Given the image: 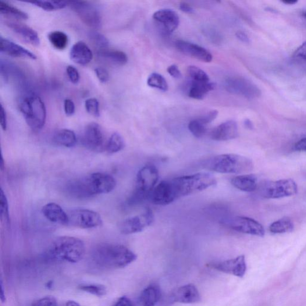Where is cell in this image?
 I'll return each instance as SVG.
<instances>
[{"label": "cell", "instance_id": "21", "mask_svg": "<svg viewBox=\"0 0 306 306\" xmlns=\"http://www.w3.org/2000/svg\"><path fill=\"white\" fill-rule=\"evenodd\" d=\"M6 25L14 33L23 39L25 41L35 46L40 44L38 33L33 28L23 24L16 22H6Z\"/></svg>", "mask_w": 306, "mask_h": 306}, {"label": "cell", "instance_id": "49", "mask_svg": "<svg viewBox=\"0 0 306 306\" xmlns=\"http://www.w3.org/2000/svg\"><path fill=\"white\" fill-rule=\"evenodd\" d=\"M115 306H135L129 298L123 296L119 299Z\"/></svg>", "mask_w": 306, "mask_h": 306}, {"label": "cell", "instance_id": "33", "mask_svg": "<svg viewBox=\"0 0 306 306\" xmlns=\"http://www.w3.org/2000/svg\"><path fill=\"white\" fill-rule=\"evenodd\" d=\"M30 3L48 12L63 9L68 6V2L38 1L30 2Z\"/></svg>", "mask_w": 306, "mask_h": 306}, {"label": "cell", "instance_id": "27", "mask_svg": "<svg viewBox=\"0 0 306 306\" xmlns=\"http://www.w3.org/2000/svg\"><path fill=\"white\" fill-rule=\"evenodd\" d=\"M98 55L99 58L117 65H125L128 61V58L126 53L122 51H116V50L106 49L99 50Z\"/></svg>", "mask_w": 306, "mask_h": 306}, {"label": "cell", "instance_id": "10", "mask_svg": "<svg viewBox=\"0 0 306 306\" xmlns=\"http://www.w3.org/2000/svg\"><path fill=\"white\" fill-rule=\"evenodd\" d=\"M68 6L76 13L81 21L87 26L98 29L101 26L100 12L96 7L89 2H68Z\"/></svg>", "mask_w": 306, "mask_h": 306}, {"label": "cell", "instance_id": "30", "mask_svg": "<svg viewBox=\"0 0 306 306\" xmlns=\"http://www.w3.org/2000/svg\"><path fill=\"white\" fill-rule=\"evenodd\" d=\"M0 13L17 19L27 20L28 18L27 13L7 2L2 1L0 2Z\"/></svg>", "mask_w": 306, "mask_h": 306}, {"label": "cell", "instance_id": "59", "mask_svg": "<svg viewBox=\"0 0 306 306\" xmlns=\"http://www.w3.org/2000/svg\"><path fill=\"white\" fill-rule=\"evenodd\" d=\"M303 15L306 17V12L303 14Z\"/></svg>", "mask_w": 306, "mask_h": 306}, {"label": "cell", "instance_id": "2", "mask_svg": "<svg viewBox=\"0 0 306 306\" xmlns=\"http://www.w3.org/2000/svg\"><path fill=\"white\" fill-rule=\"evenodd\" d=\"M116 186L115 178L109 174L94 173L67 184V193L75 198L87 199L112 192Z\"/></svg>", "mask_w": 306, "mask_h": 306}, {"label": "cell", "instance_id": "28", "mask_svg": "<svg viewBox=\"0 0 306 306\" xmlns=\"http://www.w3.org/2000/svg\"><path fill=\"white\" fill-rule=\"evenodd\" d=\"M53 141L57 145L71 148L76 144L77 137L73 130L63 129L56 132L53 137Z\"/></svg>", "mask_w": 306, "mask_h": 306}, {"label": "cell", "instance_id": "5", "mask_svg": "<svg viewBox=\"0 0 306 306\" xmlns=\"http://www.w3.org/2000/svg\"><path fill=\"white\" fill-rule=\"evenodd\" d=\"M203 168L220 173L241 174L251 171L254 168L252 160L236 154H223L206 160Z\"/></svg>", "mask_w": 306, "mask_h": 306}, {"label": "cell", "instance_id": "12", "mask_svg": "<svg viewBox=\"0 0 306 306\" xmlns=\"http://www.w3.org/2000/svg\"><path fill=\"white\" fill-rule=\"evenodd\" d=\"M155 216L150 209H147L142 214L124 220L119 224L120 232L132 234L142 232L154 222Z\"/></svg>", "mask_w": 306, "mask_h": 306}, {"label": "cell", "instance_id": "41", "mask_svg": "<svg viewBox=\"0 0 306 306\" xmlns=\"http://www.w3.org/2000/svg\"><path fill=\"white\" fill-rule=\"evenodd\" d=\"M31 306H58V304L55 298L48 296L35 301Z\"/></svg>", "mask_w": 306, "mask_h": 306}, {"label": "cell", "instance_id": "36", "mask_svg": "<svg viewBox=\"0 0 306 306\" xmlns=\"http://www.w3.org/2000/svg\"><path fill=\"white\" fill-rule=\"evenodd\" d=\"M90 40L100 50L106 49L108 47L109 41L104 35L97 31H91L88 34Z\"/></svg>", "mask_w": 306, "mask_h": 306}, {"label": "cell", "instance_id": "25", "mask_svg": "<svg viewBox=\"0 0 306 306\" xmlns=\"http://www.w3.org/2000/svg\"><path fill=\"white\" fill-rule=\"evenodd\" d=\"M161 298V288L156 284L145 288L138 300V306H155Z\"/></svg>", "mask_w": 306, "mask_h": 306}, {"label": "cell", "instance_id": "38", "mask_svg": "<svg viewBox=\"0 0 306 306\" xmlns=\"http://www.w3.org/2000/svg\"><path fill=\"white\" fill-rule=\"evenodd\" d=\"M79 289L86 292V293L96 295V296L98 297L104 296L106 294V288L104 286H102V285H86V286H80Z\"/></svg>", "mask_w": 306, "mask_h": 306}, {"label": "cell", "instance_id": "15", "mask_svg": "<svg viewBox=\"0 0 306 306\" xmlns=\"http://www.w3.org/2000/svg\"><path fill=\"white\" fill-rule=\"evenodd\" d=\"M211 268L217 271L229 274L238 277H243L247 272V263L244 255L228 259V260L213 263L210 265Z\"/></svg>", "mask_w": 306, "mask_h": 306}, {"label": "cell", "instance_id": "42", "mask_svg": "<svg viewBox=\"0 0 306 306\" xmlns=\"http://www.w3.org/2000/svg\"><path fill=\"white\" fill-rule=\"evenodd\" d=\"M67 73L69 76L71 83L77 84L80 80V74L79 71L72 65L68 66L67 68Z\"/></svg>", "mask_w": 306, "mask_h": 306}, {"label": "cell", "instance_id": "34", "mask_svg": "<svg viewBox=\"0 0 306 306\" xmlns=\"http://www.w3.org/2000/svg\"><path fill=\"white\" fill-rule=\"evenodd\" d=\"M147 84L149 87L158 89L166 92L168 90V84L166 79L162 75L158 73H152L147 79Z\"/></svg>", "mask_w": 306, "mask_h": 306}, {"label": "cell", "instance_id": "55", "mask_svg": "<svg viewBox=\"0 0 306 306\" xmlns=\"http://www.w3.org/2000/svg\"><path fill=\"white\" fill-rule=\"evenodd\" d=\"M66 306H80L77 302L75 301H69L67 302Z\"/></svg>", "mask_w": 306, "mask_h": 306}, {"label": "cell", "instance_id": "23", "mask_svg": "<svg viewBox=\"0 0 306 306\" xmlns=\"http://www.w3.org/2000/svg\"><path fill=\"white\" fill-rule=\"evenodd\" d=\"M42 214L50 222L68 226L69 216L67 213L63 211L60 206L55 203H49L42 208Z\"/></svg>", "mask_w": 306, "mask_h": 306}, {"label": "cell", "instance_id": "37", "mask_svg": "<svg viewBox=\"0 0 306 306\" xmlns=\"http://www.w3.org/2000/svg\"><path fill=\"white\" fill-rule=\"evenodd\" d=\"M187 73L188 76L191 78L192 81H202V82H208V81H209L208 75L204 71L199 69L198 67H188Z\"/></svg>", "mask_w": 306, "mask_h": 306}, {"label": "cell", "instance_id": "39", "mask_svg": "<svg viewBox=\"0 0 306 306\" xmlns=\"http://www.w3.org/2000/svg\"><path fill=\"white\" fill-rule=\"evenodd\" d=\"M0 206H1L0 212H1L2 220H4L7 224H9L10 214L8 201L2 188L0 191Z\"/></svg>", "mask_w": 306, "mask_h": 306}, {"label": "cell", "instance_id": "57", "mask_svg": "<svg viewBox=\"0 0 306 306\" xmlns=\"http://www.w3.org/2000/svg\"><path fill=\"white\" fill-rule=\"evenodd\" d=\"M0 168H1L2 170H4L5 168V163L4 162V159H3V155H2L1 156V163H0Z\"/></svg>", "mask_w": 306, "mask_h": 306}, {"label": "cell", "instance_id": "22", "mask_svg": "<svg viewBox=\"0 0 306 306\" xmlns=\"http://www.w3.org/2000/svg\"><path fill=\"white\" fill-rule=\"evenodd\" d=\"M70 58L74 62L85 66L92 61L93 53L84 42L78 41L71 49Z\"/></svg>", "mask_w": 306, "mask_h": 306}, {"label": "cell", "instance_id": "14", "mask_svg": "<svg viewBox=\"0 0 306 306\" xmlns=\"http://www.w3.org/2000/svg\"><path fill=\"white\" fill-rule=\"evenodd\" d=\"M81 141L84 147L91 151H101L104 148V136L102 128L92 122L85 127Z\"/></svg>", "mask_w": 306, "mask_h": 306}, {"label": "cell", "instance_id": "43", "mask_svg": "<svg viewBox=\"0 0 306 306\" xmlns=\"http://www.w3.org/2000/svg\"><path fill=\"white\" fill-rule=\"evenodd\" d=\"M95 72L100 82L105 83L109 80V74L104 68L98 67L95 69Z\"/></svg>", "mask_w": 306, "mask_h": 306}, {"label": "cell", "instance_id": "40", "mask_svg": "<svg viewBox=\"0 0 306 306\" xmlns=\"http://www.w3.org/2000/svg\"><path fill=\"white\" fill-rule=\"evenodd\" d=\"M85 108H86L87 112L92 116L96 117L100 116L99 102L96 98L88 99L85 101Z\"/></svg>", "mask_w": 306, "mask_h": 306}, {"label": "cell", "instance_id": "13", "mask_svg": "<svg viewBox=\"0 0 306 306\" xmlns=\"http://www.w3.org/2000/svg\"><path fill=\"white\" fill-rule=\"evenodd\" d=\"M226 90L231 94L243 96L248 99L259 97L260 90L251 81L241 77H231L225 81Z\"/></svg>", "mask_w": 306, "mask_h": 306}, {"label": "cell", "instance_id": "4", "mask_svg": "<svg viewBox=\"0 0 306 306\" xmlns=\"http://www.w3.org/2000/svg\"><path fill=\"white\" fill-rule=\"evenodd\" d=\"M85 250L82 241L74 237L62 236L52 242L45 254L51 260L76 263L83 258Z\"/></svg>", "mask_w": 306, "mask_h": 306}, {"label": "cell", "instance_id": "56", "mask_svg": "<svg viewBox=\"0 0 306 306\" xmlns=\"http://www.w3.org/2000/svg\"><path fill=\"white\" fill-rule=\"evenodd\" d=\"M282 2L285 3V4L291 5H294L295 3H297V1H294V0H286V1H283Z\"/></svg>", "mask_w": 306, "mask_h": 306}, {"label": "cell", "instance_id": "54", "mask_svg": "<svg viewBox=\"0 0 306 306\" xmlns=\"http://www.w3.org/2000/svg\"><path fill=\"white\" fill-rule=\"evenodd\" d=\"M245 126H246L248 129H252L253 128V124L250 120H246L245 121Z\"/></svg>", "mask_w": 306, "mask_h": 306}, {"label": "cell", "instance_id": "35", "mask_svg": "<svg viewBox=\"0 0 306 306\" xmlns=\"http://www.w3.org/2000/svg\"><path fill=\"white\" fill-rule=\"evenodd\" d=\"M206 126L207 125L198 118L190 121L188 123V128L195 137L199 138L205 136L207 133Z\"/></svg>", "mask_w": 306, "mask_h": 306}, {"label": "cell", "instance_id": "9", "mask_svg": "<svg viewBox=\"0 0 306 306\" xmlns=\"http://www.w3.org/2000/svg\"><path fill=\"white\" fill-rule=\"evenodd\" d=\"M220 223L223 226L237 232L259 237H263L265 235L264 227L257 221L249 217L229 216L221 220Z\"/></svg>", "mask_w": 306, "mask_h": 306}, {"label": "cell", "instance_id": "7", "mask_svg": "<svg viewBox=\"0 0 306 306\" xmlns=\"http://www.w3.org/2000/svg\"><path fill=\"white\" fill-rule=\"evenodd\" d=\"M20 110L31 129L39 131L44 127L47 113L45 103L38 96L31 94L20 103Z\"/></svg>", "mask_w": 306, "mask_h": 306}, {"label": "cell", "instance_id": "45", "mask_svg": "<svg viewBox=\"0 0 306 306\" xmlns=\"http://www.w3.org/2000/svg\"><path fill=\"white\" fill-rule=\"evenodd\" d=\"M295 58L306 62V41L303 42L294 53Z\"/></svg>", "mask_w": 306, "mask_h": 306}, {"label": "cell", "instance_id": "18", "mask_svg": "<svg viewBox=\"0 0 306 306\" xmlns=\"http://www.w3.org/2000/svg\"><path fill=\"white\" fill-rule=\"evenodd\" d=\"M239 136L237 124L234 120L227 121L216 126L210 133V138L216 141L233 140Z\"/></svg>", "mask_w": 306, "mask_h": 306}, {"label": "cell", "instance_id": "24", "mask_svg": "<svg viewBox=\"0 0 306 306\" xmlns=\"http://www.w3.org/2000/svg\"><path fill=\"white\" fill-rule=\"evenodd\" d=\"M231 184L237 189L248 193L257 190L258 187L257 177L253 174L234 177L231 180Z\"/></svg>", "mask_w": 306, "mask_h": 306}, {"label": "cell", "instance_id": "3", "mask_svg": "<svg viewBox=\"0 0 306 306\" xmlns=\"http://www.w3.org/2000/svg\"><path fill=\"white\" fill-rule=\"evenodd\" d=\"M92 259L97 266L106 269H122L134 262L137 255L122 245L102 244L94 249Z\"/></svg>", "mask_w": 306, "mask_h": 306}, {"label": "cell", "instance_id": "29", "mask_svg": "<svg viewBox=\"0 0 306 306\" xmlns=\"http://www.w3.org/2000/svg\"><path fill=\"white\" fill-rule=\"evenodd\" d=\"M294 224L289 217L285 216L270 224L269 230L273 234H283L293 232Z\"/></svg>", "mask_w": 306, "mask_h": 306}, {"label": "cell", "instance_id": "19", "mask_svg": "<svg viewBox=\"0 0 306 306\" xmlns=\"http://www.w3.org/2000/svg\"><path fill=\"white\" fill-rule=\"evenodd\" d=\"M153 19L162 25L163 29L169 34L173 33L180 24V17L177 13L171 9H162L153 14Z\"/></svg>", "mask_w": 306, "mask_h": 306}, {"label": "cell", "instance_id": "32", "mask_svg": "<svg viewBox=\"0 0 306 306\" xmlns=\"http://www.w3.org/2000/svg\"><path fill=\"white\" fill-rule=\"evenodd\" d=\"M124 145L125 144L123 137L119 133H115L110 137L107 143L105 145V149L109 154H115L122 150Z\"/></svg>", "mask_w": 306, "mask_h": 306}, {"label": "cell", "instance_id": "58", "mask_svg": "<svg viewBox=\"0 0 306 306\" xmlns=\"http://www.w3.org/2000/svg\"><path fill=\"white\" fill-rule=\"evenodd\" d=\"M48 288H51L52 287V282H48Z\"/></svg>", "mask_w": 306, "mask_h": 306}, {"label": "cell", "instance_id": "17", "mask_svg": "<svg viewBox=\"0 0 306 306\" xmlns=\"http://www.w3.org/2000/svg\"><path fill=\"white\" fill-rule=\"evenodd\" d=\"M175 45L180 52L202 62L208 63L212 60L211 53L201 46L184 40H177Z\"/></svg>", "mask_w": 306, "mask_h": 306}, {"label": "cell", "instance_id": "11", "mask_svg": "<svg viewBox=\"0 0 306 306\" xmlns=\"http://www.w3.org/2000/svg\"><path fill=\"white\" fill-rule=\"evenodd\" d=\"M67 214L69 216L68 226L88 229L101 226L103 223L100 215L90 209H73Z\"/></svg>", "mask_w": 306, "mask_h": 306}, {"label": "cell", "instance_id": "46", "mask_svg": "<svg viewBox=\"0 0 306 306\" xmlns=\"http://www.w3.org/2000/svg\"><path fill=\"white\" fill-rule=\"evenodd\" d=\"M218 112L216 110H212V111L206 114V115L200 117V119L203 122L207 125L208 124L211 123L212 121L214 120L216 117L218 116Z\"/></svg>", "mask_w": 306, "mask_h": 306}, {"label": "cell", "instance_id": "47", "mask_svg": "<svg viewBox=\"0 0 306 306\" xmlns=\"http://www.w3.org/2000/svg\"><path fill=\"white\" fill-rule=\"evenodd\" d=\"M0 123L3 130H6L8 127V117L4 106L2 104L0 106Z\"/></svg>", "mask_w": 306, "mask_h": 306}, {"label": "cell", "instance_id": "31", "mask_svg": "<svg viewBox=\"0 0 306 306\" xmlns=\"http://www.w3.org/2000/svg\"><path fill=\"white\" fill-rule=\"evenodd\" d=\"M48 39L53 47L60 51L65 49L69 44V37L62 31L51 32L48 35Z\"/></svg>", "mask_w": 306, "mask_h": 306}, {"label": "cell", "instance_id": "44", "mask_svg": "<svg viewBox=\"0 0 306 306\" xmlns=\"http://www.w3.org/2000/svg\"><path fill=\"white\" fill-rule=\"evenodd\" d=\"M76 110L74 102L70 99H66L64 101V111L67 116H73Z\"/></svg>", "mask_w": 306, "mask_h": 306}, {"label": "cell", "instance_id": "48", "mask_svg": "<svg viewBox=\"0 0 306 306\" xmlns=\"http://www.w3.org/2000/svg\"><path fill=\"white\" fill-rule=\"evenodd\" d=\"M167 71L168 73L172 77L175 78V79H180L181 77H182V74H181V71L179 69V67L176 65H172L169 66L167 69Z\"/></svg>", "mask_w": 306, "mask_h": 306}, {"label": "cell", "instance_id": "53", "mask_svg": "<svg viewBox=\"0 0 306 306\" xmlns=\"http://www.w3.org/2000/svg\"><path fill=\"white\" fill-rule=\"evenodd\" d=\"M0 287H1V290H0V298H1V301L3 302H6V294H5V291L4 290V286H3V282L2 279L0 281Z\"/></svg>", "mask_w": 306, "mask_h": 306}, {"label": "cell", "instance_id": "50", "mask_svg": "<svg viewBox=\"0 0 306 306\" xmlns=\"http://www.w3.org/2000/svg\"><path fill=\"white\" fill-rule=\"evenodd\" d=\"M294 149L298 151H306V138L297 142L294 146Z\"/></svg>", "mask_w": 306, "mask_h": 306}, {"label": "cell", "instance_id": "16", "mask_svg": "<svg viewBox=\"0 0 306 306\" xmlns=\"http://www.w3.org/2000/svg\"><path fill=\"white\" fill-rule=\"evenodd\" d=\"M170 298L174 302L195 304L201 301V295L194 285L187 284L174 290L170 295Z\"/></svg>", "mask_w": 306, "mask_h": 306}, {"label": "cell", "instance_id": "26", "mask_svg": "<svg viewBox=\"0 0 306 306\" xmlns=\"http://www.w3.org/2000/svg\"><path fill=\"white\" fill-rule=\"evenodd\" d=\"M215 84L210 82H202V81H192L188 96L189 97L201 100L204 99L209 92L214 90Z\"/></svg>", "mask_w": 306, "mask_h": 306}, {"label": "cell", "instance_id": "52", "mask_svg": "<svg viewBox=\"0 0 306 306\" xmlns=\"http://www.w3.org/2000/svg\"><path fill=\"white\" fill-rule=\"evenodd\" d=\"M236 36L238 39H239V40L244 42H246V43L250 41L248 35L245 33H244V32L243 31L237 32L236 34Z\"/></svg>", "mask_w": 306, "mask_h": 306}, {"label": "cell", "instance_id": "6", "mask_svg": "<svg viewBox=\"0 0 306 306\" xmlns=\"http://www.w3.org/2000/svg\"><path fill=\"white\" fill-rule=\"evenodd\" d=\"M159 179V170L155 165H147L139 170L135 189L128 199L127 205H137L150 198Z\"/></svg>", "mask_w": 306, "mask_h": 306}, {"label": "cell", "instance_id": "51", "mask_svg": "<svg viewBox=\"0 0 306 306\" xmlns=\"http://www.w3.org/2000/svg\"><path fill=\"white\" fill-rule=\"evenodd\" d=\"M179 8L181 11L184 13H192L194 12V9L187 3H181Z\"/></svg>", "mask_w": 306, "mask_h": 306}, {"label": "cell", "instance_id": "8", "mask_svg": "<svg viewBox=\"0 0 306 306\" xmlns=\"http://www.w3.org/2000/svg\"><path fill=\"white\" fill-rule=\"evenodd\" d=\"M259 193L266 199H280L293 196L298 192L296 183L292 179L266 181L258 187Z\"/></svg>", "mask_w": 306, "mask_h": 306}, {"label": "cell", "instance_id": "1", "mask_svg": "<svg viewBox=\"0 0 306 306\" xmlns=\"http://www.w3.org/2000/svg\"><path fill=\"white\" fill-rule=\"evenodd\" d=\"M216 184L215 177L207 172L177 177L158 184L153 191L152 198L158 205H168L177 199L199 193Z\"/></svg>", "mask_w": 306, "mask_h": 306}, {"label": "cell", "instance_id": "20", "mask_svg": "<svg viewBox=\"0 0 306 306\" xmlns=\"http://www.w3.org/2000/svg\"><path fill=\"white\" fill-rule=\"evenodd\" d=\"M0 51L14 58H28L32 60L37 59V56L34 53L2 36L0 37Z\"/></svg>", "mask_w": 306, "mask_h": 306}]
</instances>
